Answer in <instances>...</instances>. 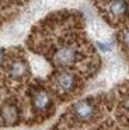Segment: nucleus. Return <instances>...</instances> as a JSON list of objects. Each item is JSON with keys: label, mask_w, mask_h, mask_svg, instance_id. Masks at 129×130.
<instances>
[{"label": "nucleus", "mask_w": 129, "mask_h": 130, "mask_svg": "<svg viewBox=\"0 0 129 130\" xmlns=\"http://www.w3.org/2000/svg\"><path fill=\"white\" fill-rule=\"evenodd\" d=\"M77 60V51L73 45H63L55 52L53 62L59 67H67L72 66Z\"/></svg>", "instance_id": "nucleus-1"}, {"label": "nucleus", "mask_w": 129, "mask_h": 130, "mask_svg": "<svg viewBox=\"0 0 129 130\" xmlns=\"http://www.w3.org/2000/svg\"><path fill=\"white\" fill-rule=\"evenodd\" d=\"M55 84L59 91L62 92H70L76 85V77L69 71H60L55 77Z\"/></svg>", "instance_id": "nucleus-2"}, {"label": "nucleus", "mask_w": 129, "mask_h": 130, "mask_svg": "<svg viewBox=\"0 0 129 130\" xmlns=\"http://www.w3.org/2000/svg\"><path fill=\"white\" fill-rule=\"evenodd\" d=\"M94 105L91 104L90 101H80L73 106V113L74 116L79 119V120H88V119L93 118L94 115Z\"/></svg>", "instance_id": "nucleus-3"}, {"label": "nucleus", "mask_w": 129, "mask_h": 130, "mask_svg": "<svg viewBox=\"0 0 129 130\" xmlns=\"http://www.w3.org/2000/svg\"><path fill=\"white\" fill-rule=\"evenodd\" d=\"M52 101H50L49 94L45 90H35L32 94V105L35 108V110L38 112H45L48 110V108L50 106Z\"/></svg>", "instance_id": "nucleus-4"}, {"label": "nucleus", "mask_w": 129, "mask_h": 130, "mask_svg": "<svg viewBox=\"0 0 129 130\" xmlns=\"http://www.w3.org/2000/svg\"><path fill=\"white\" fill-rule=\"evenodd\" d=\"M8 76L14 80H20L28 73V64L24 59H14L8 64Z\"/></svg>", "instance_id": "nucleus-5"}, {"label": "nucleus", "mask_w": 129, "mask_h": 130, "mask_svg": "<svg viewBox=\"0 0 129 130\" xmlns=\"http://www.w3.org/2000/svg\"><path fill=\"white\" fill-rule=\"evenodd\" d=\"M108 13L112 17H123L128 13L126 0H111L108 3Z\"/></svg>", "instance_id": "nucleus-6"}, {"label": "nucleus", "mask_w": 129, "mask_h": 130, "mask_svg": "<svg viewBox=\"0 0 129 130\" xmlns=\"http://www.w3.org/2000/svg\"><path fill=\"white\" fill-rule=\"evenodd\" d=\"M0 115H2V119H3V122H4V124H14L18 120V110H17V108L11 104L3 105Z\"/></svg>", "instance_id": "nucleus-7"}, {"label": "nucleus", "mask_w": 129, "mask_h": 130, "mask_svg": "<svg viewBox=\"0 0 129 130\" xmlns=\"http://www.w3.org/2000/svg\"><path fill=\"white\" fill-rule=\"evenodd\" d=\"M122 42H123V45L129 46V28L123 31V34H122Z\"/></svg>", "instance_id": "nucleus-8"}, {"label": "nucleus", "mask_w": 129, "mask_h": 130, "mask_svg": "<svg viewBox=\"0 0 129 130\" xmlns=\"http://www.w3.org/2000/svg\"><path fill=\"white\" fill-rule=\"evenodd\" d=\"M98 46H100V49L102 52H108L111 49V46H108V43H98Z\"/></svg>", "instance_id": "nucleus-9"}, {"label": "nucleus", "mask_w": 129, "mask_h": 130, "mask_svg": "<svg viewBox=\"0 0 129 130\" xmlns=\"http://www.w3.org/2000/svg\"><path fill=\"white\" fill-rule=\"evenodd\" d=\"M3 62V51H0V63Z\"/></svg>", "instance_id": "nucleus-10"}]
</instances>
